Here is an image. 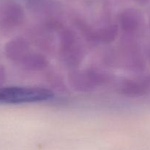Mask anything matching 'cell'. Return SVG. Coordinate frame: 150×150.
Masks as SVG:
<instances>
[{
	"mask_svg": "<svg viewBox=\"0 0 150 150\" xmlns=\"http://www.w3.org/2000/svg\"><path fill=\"white\" fill-rule=\"evenodd\" d=\"M50 90L38 87H0V104H19L46 101L53 98Z\"/></svg>",
	"mask_w": 150,
	"mask_h": 150,
	"instance_id": "1",
	"label": "cell"
},
{
	"mask_svg": "<svg viewBox=\"0 0 150 150\" xmlns=\"http://www.w3.org/2000/svg\"><path fill=\"white\" fill-rule=\"evenodd\" d=\"M22 19V13L16 6H8L0 15V29L7 32L18 26Z\"/></svg>",
	"mask_w": 150,
	"mask_h": 150,
	"instance_id": "2",
	"label": "cell"
},
{
	"mask_svg": "<svg viewBox=\"0 0 150 150\" xmlns=\"http://www.w3.org/2000/svg\"><path fill=\"white\" fill-rule=\"evenodd\" d=\"M27 45L23 39L16 38L7 43L5 47V54L7 58L13 61H21L25 57Z\"/></svg>",
	"mask_w": 150,
	"mask_h": 150,
	"instance_id": "3",
	"label": "cell"
},
{
	"mask_svg": "<svg viewBox=\"0 0 150 150\" xmlns=\"http://www.w3.org/2000/svg\"><path fill=\"white\" fill-rule=\"evenodd\" d=\"M4 79H5V71L3 66H0V87H1V85L4 82Z\"/></svg>",
	"mask_w": 150,
	"mask_h": 150,
	"instance_id": "4",
	"label": "cell"
}]
</instances>
